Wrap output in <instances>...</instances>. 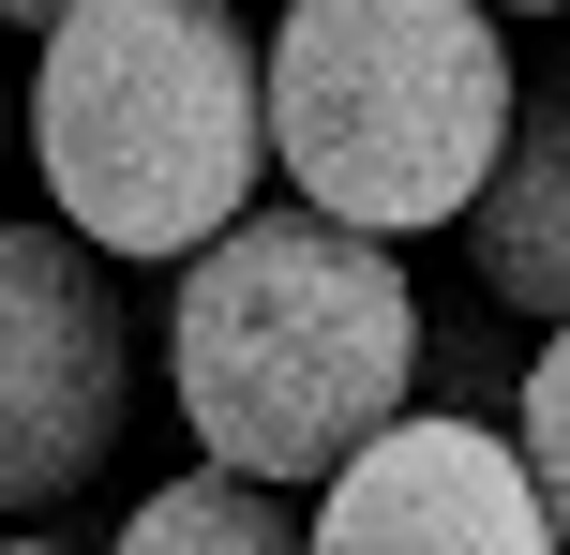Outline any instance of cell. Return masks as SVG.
<instances>
[{
  "mask_svg": "<svg viewBox=\"0 0 570 555\" xmlns=\"http://www.w3.org/2000/svg\"><path fill=\"white\" fill-rule=\"evenodd\" d=\"M421 346H435V316L405 286V256L301 196L226 226L166 300V376H180V420H196V466L271 480V496L285 480L331 496L375 436H405Z\"/></svg>",
  "mask_w": 570,
  "mask_h": 555,
  "instance_id": "cell-1",
  "label": "cell"
},
{
  "mask_svg": "<svg viewBox=\"0 0 570 555\" xmlns=\"http://www.w3.org/2000/svg\"><path fill=\"white\" fill-rule=\"evenodd\" d=\"M30 166L46 226H76L90 256L196 270L271 210V46L240 0H76L30 46Z\"/></svg>",
  "mask_w": 570,
  "mask_h": 555,
  "instance_id": "cell-2",
  "label": "cell"
},
{
  "mask_svg": "<svg viewBox=\"0 0 570 555\" xmlns=\"http://www.w3.org/2000/svg\"><path fill=\"white\" fill-rule=\"evenodd\" d=\"M525 136L495 0H285L271 30V166L361 240L465 226Z\"/></svg>",
  "mask_w": 570,
  "mask_h": 555,
  "instance_id": "cell-3",
  "label": "cell"
},
{
  "mask_svg": "<svg viewBox=\"0 0 570 555\" xmlns=\"http://www.w3.org/2000/svg\"><path fill=\"white\" fill-rule=\"evenodd\" d=\"M0 496L60 511L136 420V300L76 226H0Z\"/></svg>",
  "mask_w": 570,
  "mask_h": 555,
  "instance_id": "cell-4",
  "label": "cell"
},
{
  "mask_svg": "<svg viewBox=\"0 0 570 555\" xmlns=\"http://www.w3.org/2000/svg\"><path fill=\"white\" fill-rule=\"evenodd\" d=\"M315 555H570V541H556V496L511 420L421 406L315 496Z\"/></svg>",
  "mask_w": 570,
  "mask_h": 555,
  "instance_id": "cell-5",
  "label": "cell"
},
{
  "mask_svg": "<svg viewBox=\"0 0 570 555\" xmlns=\"http://www.w3.org/2000/svg\"><path fill=\"white\" fill-rule=\"evenodd\" d=\"M465 256H481V300L570 330V90H525V136L495 166V196L465 210Z\"/></svg>",
  "mask_w": 570,
  "mask_h": 555,
  "instance_id": "cell-6",
  "label": "cell"
},
{
  "mask_svg": "<svg viewBox=\"0 0 570 555\" xmlns=\"http://www.w3.org/2000/svg\"><path fill=\"white\" fill-rule=\"evenodd\" d=\"M120 555H315V511H285L271 480H166V496H136V526H120Z\"/></svg>",
  "mask_w": 570,
  "mask_h": 555,
  "instance_id": "cell-7",
  "label": "cell"
},
{
  "mask_svg": "<svg viewBox=\"0 0 570 555\" xmlns=\"http://www.w3.org/2000/svg\"><path fill=\"white\" fill-rule=\"evenodd\" d=\"M421 406H451V420H495V406H525V360L495 346L481 316H435V346H421Z\"/></svg>",
  "mask_w": 570,
  "mask_h": 555,
  "instance_id": "cell-8",
  "label": "cell"
},
{
  "mask_svg": "<svg viewBox=\"0 0 570 555\" xmlns=\"http://www.w3.org/2000/svg\"><path fill=\"white\" fill-rule=\"evenodd\" d=\"M511 436H525V466H541V496H556V541H570V330L541 360H525V406H511Z\"/></svg>",
  "mask_w": 570,
  "mask_h": 555,
  "instance_id": "cell-9",
  "label": "cell"
},
{
  "mask_svg": "<svg viewBox=\"0 0 570 555\" xmlns=\"http://www.w3.org/2000/svg\"><path fill=\"white\" fill-rule=\"evenodd\" d=\"M0 16H16V30H60V16H76V0H0Z\"/></svg>",
  "mask_w": 570,
  "mask_h": 555,
  "instance_id": "cell-10",
  "label": "cell"
},
{
  "mask_svg": "<svg viewBox=\"0 0 570 555\" xmlns=\"http://www.w3.org/2000/svg\"><path fill=\"white\" fill-rule=\"evenodd\" d=\"M495 16H570V0H495Z\"/></svg>",
  "mask_w": 570,
  "mask_h": 555,
  "instance_id": "cell-11",
  "label": "cell"
},
{
  "mask_svg": "<svg viewBox=\"0 0 570 555\" xmlns=\"http://www.w3.org/2000/svg\"><path fill=\"white\" fill-rule=\"evenodd\" d=\"M16 555H60V541H16Z\"/></svg>",
  "mask_w": 570,
  "mask_h": 555,
  "instance_id": "cell-12",
  "label": "cell"
},
{
  "mask_svg": "<svg viewBox=\"0 0 570 555\" xmlns=\"http://www.w3.org/2000/svg\"><path fill=\"white\" fill-rule=\"evenodd\" d=\"M556 90H570V76H556Z\"/></svg>",
  "mask_w": 570,
  "mask_h": 555,
  "instance_id": "cell-13",
  "label": "cell"
}]
</instances>
